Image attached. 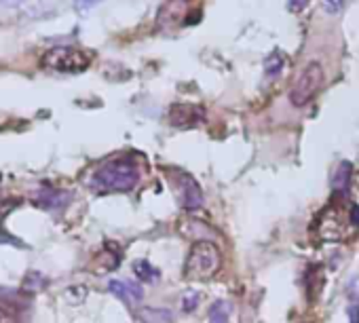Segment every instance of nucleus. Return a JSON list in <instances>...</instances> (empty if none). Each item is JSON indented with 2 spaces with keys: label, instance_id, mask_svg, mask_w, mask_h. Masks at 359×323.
<instances>
[{
  "label": "nucleus",
  "instance_id": "nucleus-1",
  "mask_svg": "<svg viewBox=\"0 0 359 323\" xmlns=\"http://www.w3.org/2000/svg\"><path fill=\"white\" fill-rule=\"evenodd\" d=\"M140 180V169L134 161L127 159H114L99 165L91 173V188L97 192H127Z\"/></svg>",
  "mask_w": 359,
  "mask_h": 323
},
{
  "label": "nucleus",
  "instance_id": "nucleus-2",
  "mask_svg": "<svg viewBox=\"0 0 359 323\" xmlns=\"http://www.w3.org/2000/svg\"><path fill=\"white\" fill-rule=\"evenodd\" d=\"M222 256L211 241H197L184 262V277L188 281H207L220 268Z\"/></svg>",
  "mask_w": 359,
  "mask_h": 323
},
{
  "label": "nucleus",
  "instance_id": "nucleus-3",
  "mask_svg": "<svg viewBox=\"0 0 359 323\" xmlns=\"http://www.w3.org/2000/svg\"><path fill=\"white\" fill-rule=\"evenodd\" d=\"M43 64L57 72L78 74L91 66V57L76 47H53L43 55Z\"/></svg>",
  "mask_w": 359,
  "mask_h": 323
},
{
  "label": "nucleus",
  "instance_id": "nucleus-4",
  "mask_svg": "<svg viewBox=\"0 0 359 323\" xmlns=\"http://www.w3.org/2000/svg\"><path fill=\"white\" fill-rule=\"evenodd\" d=\"M323 85V70L317 62H311L294 80L292 89H290V101L294 106H307L321 89Z\"/></svg>",
  "mask_w": 359,
  "mask_h": 323
},
{
  "label": "nucleus",
  "instance_id": "nucleus-5",
  "mask_svg": "<svg viewBox=\"0 0 359 323\" xmlns=\"http://www.w3.org/2000/svg\"><path fill=\"white\" fill-rule=\"evenodd\" d=\"M165 171L169 175V186H171L180 207H184V209H199L203 205V190L195 182V178L188 175L182 169H165Z\"/></svg>",
  "mask_w": 359,
  "mask_h": 323
},
{
  "label": "nucleus",
  "instance_id": "nucleus-6",
  "mask_svg": "<svg viewBox=\"0 0 359 323\" xmlns=\"http://www.w3.org/2000/svg\"><path fill=\"white\" fill-rule=\"evenodd\" d=\"M203 121V110L190 103H176L169 110V123L178 129L197 127Z\"/></svg>",
  "mask_w": 359,
  "mask_h": 323
},
{
  "label": "nucleus",
  "instance_id": "nucleus-7",
  "mask_svg": "<svg viewBox=\"0 0 359 323\" xmlns=\"http://www.w3.org/2000/svg\"><path fill=\"white\" fill-rule=\"evenodd\" d=\"M110 292L123 300L125 304H136L144 298V289L140 283H132V281H110Z\"/></svg>",
  "mask_w": 359,
  "mask_h": 323
},
{
  "label": "nucleus",
  "instance_id": "nucleus-8",
  "mask_svg": "<svg viewBox=\"0 0 359 323\" xmlns=\"http://www.w3.org/2000/svg\"><path fill=\"white\" fill-rule=\"evenodd\" d=\"M68 201H70V194L64 192V190H57V188H53V190L47 188V190H43V192L34 199L36 205H41V207H45V209H51V211L64 209V207L68 205Z\"/></svg>",
  "mask_w": 359,
  "mask_h": 323
},
{
  "label": "nucleus",
  "instance_id": "nucleus-9",
  "mask_svg": "<svg viewBox=\"0 0 359 323\" xmlns=\"http://www.w3.org/2000/svg\"><path fill=\"white\" fill-rule=\"evenodd\" d=\"M138 319L142 323H174V315L167 308H153V306H142L138 308Z\"/></svg>",
  "mask_w": 359,
  "mask_h": 323
},
{
  "label": "nucleus",
  "instance_id": "nucleus-10",
  "mask_svg": "<svg viewBox=\"0 0 359 323\" xmlns=\"http://www.w3.org/2000/svg\"><path fill=\"white\" fill-rule=\"evenodd\" d=\"M118 262H121V252H118L116 245H108L95 260H93V266H99L97 271L101 273H108V271H114L118 266Z\"/></svg>",
  "mask_w": 359,
  "mask_h": 323
},
{
  "label": "nucleus",
  "instance_id": "nucleus-11",
  "mask_svg": "<svg viewBox=\"0 0 359 323\" xmlns=\"http://www.w3.org/2000/svg\"><path fill=\"white\" fill-rule=\"evenodd\" d=\"M134 273H136V277L142 281V283H155V281H159V271L150 264V262H146V260H136L134 262Z\"/></svg>",
  "mask_w": 359,
  "mask_h": 323
},
{
  "label": "nucleus",
  "instance_id": "nucleus-12",
  "mask_svg": "<svg viewBox=\"0 0 359 323\" xmlns=\"http://www.w3.org/2000/svg\"><path fill=\"white\" fill-rule=\"evenodd\" d=\"M209 323H228V304L218 300L209 308Z\"/></svg>",
  "mask_w": 359,
  "mask_h": 323
},
{
  "label": "nucleus",
  "instance_id": "nucleus-13",
  "mask_svg": "<svg viewBox=\"0 0 359 323\" xmlns=\"http://www.w3.org/2000/svg\"><path fill=\"white\" fill-rule=\"evenodd\" d=\"M20 308L11 306L9 300H3L0 298V323H17V317H20Z\"/></svg>",
  "mask_w": 359,
  "mask_h": 323
},
{
  "label": "nucleus",
  "instance_id": "nucleus-14",
  "mask_svg": "<svg viewBox=\"0 0 359 323\" xmlns=\"http://www.w3.org/2000/svg\"><path fill=\"white\" fill-rule=\"evenodd\" d=\"M349 175H351V163H340V169L334 178V186L336 188H344L346 182H349Z\"/></svg>",
  "mask_w": 359,
  "mask_h": 323
},
{
  "label": "nucleus",
  "instance_id": "nucleus-15",
  "mask_svg": "<svg viewBox=\"0 0 359 323\" xmlns=\"http://www.w3.org/2000/svg\"><path fill=\"white\" fill-rule=\"evenodd\" d=\"M267 74H277V72H281V68H283V59L279 57V53H275V55H271L269 59H267Z\"/></svg>",
  "mask_w": 359,
  "mask_h": 323
},
{
  "label": "nucleus",
  "instance_id": "nucleus-16",
  "mask_svg": "<svg viewBox=\"0 0 359 323\" xmlns=\"http://www.w3.org/2000/svg\"><path fill=\"white\" fill-rule=\"evenodd\" d=\"M197 304H199V294H195V292H190L182 298V310L184 313H192L197 308Z\"/></svg>",
  "mask_w": 359,
  "mask_h": 323
},
{
  "label": "nucleus",
  "instance_id": "nucleus-17",
  "mask_svg": "<svg viewBox=\"0 0 359 323\" xmlns=\"http://www.w3.org/2000/svg\"><path fill=\"white\" fill-rule=\"evenodd\" d=\"M101 0H76L74 3V9L78 11V13H85V11H89V9H93L95 5H99Z\"/></svg>",
  "mask_w": 359,
  "mask_h": 323
},
{
  "label": "nucleus",
  "instance_id": "nucleus-18",
  "mask_svg": "<svg viewBox=\"0 0 359 323\" xmlns=\"http://www.w3.org/2000/svg\"><path fill=\"white\" fill-rule=\"evenodd\" d=\"M351 222L359 229V205H353L351 209Z\"/></svg>",
  "mask_w": 359,
  "mask_h": 323
},
{
  "label": "nucleus",
  "instance_id": "nucleus-19",
  "mask_svg": "<svg viewBox=\"0 0 359 323\" xmlns=\"http://www.w3.org/2000/svg\"><path fill=\"white\" fill-rule=\"evenodd\" d=\"M351 315H353V323H359V306H355V308H351Z\"/></svg>",
  "mask_w": 359,
  "mask_h": 323
}]
</instances>
